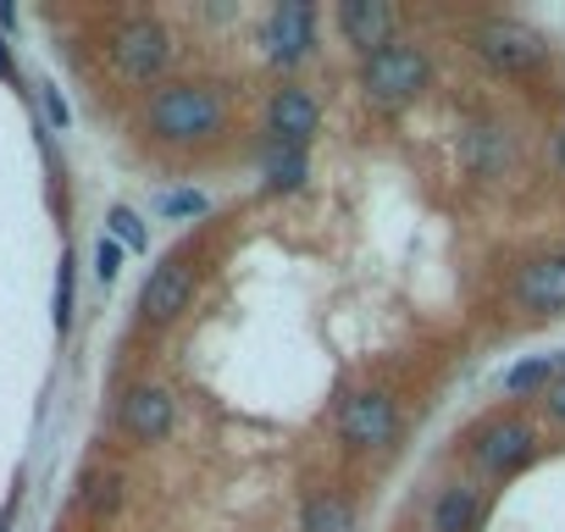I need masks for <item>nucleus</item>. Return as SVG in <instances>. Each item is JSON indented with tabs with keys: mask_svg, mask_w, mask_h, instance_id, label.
Listing matches in <instances>:
<instances>
[{
	"mask_svg": "<svg viewBox=\"0 0 565 532\" xmlns=\"http://www.w3.org/2000/svg\"><path fill=\"white\" fill-rule=\"evenodd\" d=\"M482 526V493L471 482H444L427 504V532H477Z\"/></svg>",
	"mask_w": 565,
	"mask_h": 532,
	"instance_id": "nucleus-13",
	"label": "nucleus"
},
{
	"mask_svg": "<svg viewBox=\"0 0 565 532\" xmlns=\"http://www.w3.org/2000/svg\"><path fill=\"white\" fill-rule=\"evenodd\" d=\"M172 51L178 45H172V34L156 18H128L111 34V67L128 84H161V73L172 67Z\"/></svg>",
	"mask_w": 565,
	"mask_h": 532,
	"instance_id": "nucleus-6",
	"label": "nucleus"
},
{
	"mask_svg": "<svg viewBox=\"0 0 565 532\" xmlns=\"http://www.w3.org/2000/svg\"><path fill=\"white\" fill-rule=\"evenodd\" d=\"M300 532H361V515L344 493L333 488H317L306 504H300Z\"/></svg>",
	"mask_w": 565,
	"mask_h": 532,
	"instance_id": "nucleus-15",
	"label": "nucleus"
},
{
	"mask_svg": "<svg viewBox=\"0 0 565 532\" xmlns=\"http://www.w3.org/2000/svg\"><path fill=\"white\" fill-rule=\"evenodd\" d=\"M510 300L521 317H565V249L532 255L510 284Z\"/></svg>",
	"mask_w": 565,
	"mask_h": 532,
	"instance_id": "nucleus-9",
	"label": "nucleus"
},
{
	"mask_svg": "<svg viewBox=\"0 0 565 532\" xmlns=\"http://www.w3.org/2000/svg\"><path fill=\"white\" fill-rule=\"evenodd\" d=\"M45 111H51V123H56V128H67V100H62L56 89H45Z\"/></svg>",
	"mask_w": 565,
	"mask_h": 532,
	"instance_id": "nucleus-23",
	"label": "nucleus"
},
{
	"mask_svg": "<svg viewBox=\"0 0 565 532\" xmlns=\"http://www.w3.org/2000/svg\"><path fill=\"white\" fill-rule=\"evenodd\" d=\"M117 422H122V433L134 444H161L172 433V422H178V400L161 383H134L122 394V405H117Z\"/></svg>",
	"mask_w": 565,
	"mask_h": 532,
	"instance_id": "nucleus-11",
	"label": "nucleus"
},
{
	"mask_svg": "<svg viewBox=\"0 0 565 532\" xmlns=\"http://www.w3.org/2000/svg\"><path fill=\"white\" fill-rule=\"evenodd\" d=\"M339 29H344V40L366 62L372 51L394 45V7H388V0H344V7H339Z\"/></svg>",
	"mask_w": 565,
	"mask_h": 532,
	"instance_id": "nucleus-12",
	"label": "nucleus"
},
{
	"mask_svg": "<svg viewBox=\"0 0 565 532\" xmlns=\"http://www.w3.org/2000/svg\"><path fill=\"white\" fill-rule=\"evenodd\" d=\"M548 150H554V167H559V178H565V123L554 128V145H548Z\"/></svg>",
	"mask_w": 565,
	"mask_h": 532,
	"instance_id": "nucleus-24",
	"label": "nucleus"
},
{
	"mask_svg": "<svg viewBox=\"0 0 565 532\" xmlns=\"http://www.w3.org/2000/svg\"><path fill=\"white\" fill-rule=\"evenodd\" d=\"M84 504H89L95 515H111V510L122 504V477H117V471H95V477L84 482Z\"/></svg>",
	"mask_w": 565,
	"mask_h": 532,
	"instance_id": "nucleus-17",
	"label": "nucleus"
},
{
	"mask_svg": "<svg viewBox=\"0 0 565 532\" xmlns=\"http://www.w3.org/2000/svg\"><path fill=\"white\" fill-rule=\"evenodd\" d=\"M205 205H211V200H205L200 189H178V194H161V211H167V216H205Z\"/></svg>",
	"mask_w": 565,
	"mask_h": 532,
	"instance_id": "nucleus-20",
	"label": "nucleus"
},
{
	"mask_svg": "<svg viewBox=\"0 0 565 532\" xmlns=\"http://www.w3.org/2000/svg\"><path fill=\"white\" fill-rule=\"evenodd\" d=\"M427 84H433V62H427V51L411 45V40H394V45H383V51H372V56L361 62V95H366L377 111H405V106H416V100L427 95Z\"/></svg>",
	"mask_w": 565,
	"mask_h": 532,
	"instance_id": "nucleus-2",
	"label": "nucleus"
},
{
	"mask_svg": "<svg viewBox=\"0 0 565 532\" xmlns=\"http://www.w3.org/2000/svg\"><path fill=\"white\" fill-rule=\"evenodd\" d=\"M466 51L493 67V73H510V78H526V73H543L548 67V40L515 18H488V23H471L466 29Z\"/></svg>",
	"mask_w": 565,
	"mask_h": 532,
	"instance_id": "nucleus-4",
	"label": "nucleus"
},
{
	"mask_svg": "<svg viewBox=\"0 0 565 532\" xmlns=\"http://www.w3.org/2000/svg\"><path fill=\"white\" fill-rule=\"evenodd\" d=\"M311 183V150L260 145V189L266 194H300Z\"/></svg>",
	"mask_w": 565,
	"mask_h": 532,
	"instance_id": "nucleus-14",
	"label": "nucleus"
},
{
	"mask_svg": "<svg viewBox=\"0 0 565 532\" xmlns=\"http://www.w3.org/2000/svg\"><path fill=\"white\" fill-rule=\"evenodd\" d=\"M333 433L350 455H388L405 433V416H399V400L388 389H350L339 405H333Z\"/></svg>",
	"mask_w": 565,
	"mask_h": 532,
	"instance_id": "nucleus-3",
	"label": "nucleus"
},
{
	"mask_svg": "<svg viewBox=\"0 0 565 532\" xmlns=\"http://www.w3.org/2000/svg\"><path fill=\"white\" fill-rule=\"evenodd\" d=\"M106 222H111V238H117V244H128V249H145V244H150V238H145V222H139L128 205H111Z\"/></svg>",
	"mask_w": 565,
	"mask_h": 532,
	"instance_id": "nucleus-18",
	"label": "nucleus"
},
{
	"mask_svg": "<svg viewBox=\"0 0 565 532\" xmlns=\"http://www.w3.org/2000/svg\"><path fill=\"white\" fill-rule=\"evenodd\" d=\"M543 411H548V416L565 427V372H559V377H554V389L543 394Z\"/></svg>",
	"mask_w": 565,
	"mask_h": 532,
	"instance_id": "nucleus-22",
	"label": "nucleus"
},
{
	"mask_svg": "<svg viewBox=\"0 0 565 532\" xmlns=\"http://www.w3.org/2000/svg\"><path fill=\"white\" fill-rule=\"evenodd\" d=\"M194 284H200L194 255H167L156 273L145 278V289H139V322H145V328H172V322L189 311Z\"/></svg>",
	"mask_w": 565,
	"mask_h": 532,
	"instance_id": "nucleus-7",
	"label": "nucleus"
},
{
	"mask_svg": "<svg viewBox=\"0 0 565 532\" xmlns=\"http://www.w3.org/2000/svg\"><path fill=\"white\" fill-rule=\"evenodd\" d=\"M322 128V100L306 84H282L266 100V145H289V150H311Z\"/></svg>",
	"mask_w": 565,
	"mask_h": 532,
	"instance_id": "nucleus-8",
	"label": "nucleus"
},
{
	"mask_svg": "<svg viewBox=\"0 0 565 532\" xmlns=\"http://www.w3.org/2000/svg\"><path fill=\"white\" fill-rule=\"evenodd\" d=\"M145 128L172 145V150H200V145H216L227 134V95L205 78H172V84H156L150 100H145Z\"/></svg>",
	"mask_w": 565,
	"mask_h": 532,
	"instance_id": "nucleus-1",
	"label": "nucleus"
},
{
	"mask_svg": "<svg viewBox=\"0 0 565 532\" xmlns=\"http://www.w3.org/2000/svg\"><path fill=\"white\" fill-rule=\"evenodd\" d=\"M559 372H565V366H559V355H532V361H515V366L504 372V394H510V400H532V394H548Z\"/></svg>",
	"mask_w": 565,
	"mask_h": 532,
	"instance_id": "nucleus-16",
	"label": "nucleus"
},
{
	"mask_svg": "<svg viewBox=\"0 0 565 532\" xmlns=\"http://www.w3.org/2000/svg\"><path fill=\"white\" fill-rule=\"evenodd\" d=\"M0 532H7V526H0Z\"/></svg>",
	"mask_w": 565,
	"mask_h": 532,
	"instance_id": "nucleus-26",
	"label": "nucleus"
},
{
	"mask_svg": "<svg viewBox=\"0 0 565 532\" xmlns=\"http://www.w3.org/2000/svg\"><path fill=\"white\" fill-rule=\"evenodd\" d=\"M266 62L271 67H300L311 56V40H317V7L311 0H282V7L266 18Z\"/></svg>",
	"mask_w": 565,
	"mask_h": 532,
	"instance_id": "nucleus-10",
	"label": "nucleus"
},
{
	"mask_svg": "<svg viewBox=\"0 0 565 532\" xmlns=\"http://www.w3.org/2000/svg\"><path fill=\"white\" fill-rule=\"evenodd\" d=\"M0 78H12V56H7V40H0Z\"/></svg>",
	"mask_w": 565,
	"mask_h": 532,
	"instance_id": "nucleus-25",
	"label": "nucleus"
},
{
	"mask_svg": "<svg viewBox=\"0 0 565 532\" xmlns=\"http://www.w3.org/2000/svg\"><path fill=\"white\" fill-rule=\"evenodd\" d=\"M117 266H122V244H117V238H100V244H95V278L111 284Z\"/></svg>",
	"mask_w": 565,
	"mask_h": 532,
	"instance_id": "nucleus-21",
	"label": "nucleus"
},
{
	"mask_svg": "<svg viewBox=\"0 0 565 532\" xmlns=\"http://www.w3.org/2000/svg\"><path fill=\"white\" fill-rule=\"evenodd\" d=\"M56 328H73V255H62V273H56Z\"/></svg>",
	"mask_w": 565,
	"mask_h": 532,
	"instance_id": "nucleus-19",
	"label": "nucleus"
},
{
	"mask_svg": "<svg viewBox=\"0 0 565 532\" xmlns=\"http://www.w3.org/2000/svg\"><path fill=\"white\" fill-rule=\"evenodd\" d=\"M537 455V427L526 416H488L466 433V460L482 477H515Z\"/></svg>",
	"mask_w": 565,
	"mask_h": 532,
	"instance_id": "nucleus-5",
	"label": "nucleus"
}]
</instances>
